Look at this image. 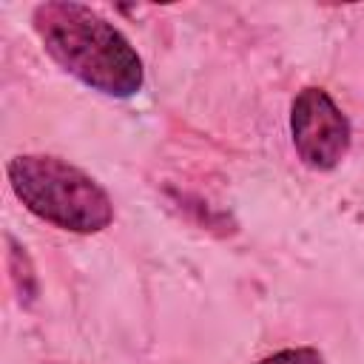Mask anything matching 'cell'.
Wrapping results in <instances>:
<instances>
[{
    "label": "cell",
    "instance_id": "cell-1",
    "mask_svg": "<svg viewBox=\"0 0 364 364\" xmlns=\"http://www.w3.org/2000/svg\"><path fill=\"white\" fill-rule=\"evenodd\" d=\"M31 26L46 54L97 94L125 100L145 82L142 57L131 40L91 6L51 0L31 11Z\"/></svg>",
    "mask_w": 364,
    "mask_h": 364
},
{
    "label": "cell",
    "instance_id": "cell-2",
    "mask_svg": "<svg viewBox=\"0 0 364 364\" xmlns=\"http://www.w3.org/2000/svg\"><path fill=\"white\" fill-rule=\"evenodd\" d=\"M6 176L28 213L60 230L88 236L114 222V202L108 191L63 156L17 154L6 165Z\"/></svg>",
    "mask_w": 364,
    "mask_h": 364
},
{
    "label": "cell",
    "instance_id": "cell-3",
    "mask_svg": "<svg viewBox=\"0 0 364 364\" xmlns=\"http://www.w3.org/2000/svg\"><path fill=\"white\" fill-rule=\"evenodd\" d=\"M290 136L310 171H333L350 154L353 125L321 85H307L290 102Z\"/></svg>",
    "mask_w": 364,
    "mask_h": 364
},
{
    "label": "cell",
    "instance_id": "cell-4",
    "mask_svg": "<svg viewBox=\"0 0 364 364\" xmlns=\"http://www.w3.org/2000/svg\"><path fill=\"white\" fill-rule=\"evenodd\" d=\"M256 364H327V361L316 347H287V350L264 355Z\"/></svg>",
    "mask_w": 364,
    "mask_h": 364
}]
</instances>
